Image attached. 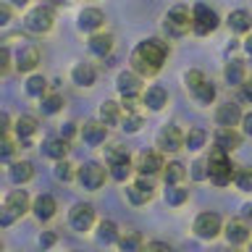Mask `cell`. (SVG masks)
I'll return each mask as SVG.
<instances>
[{
    "mask_svg": "<svg viewBox=\"0 0 252 252\" xmlns=\"http://www.w3.org/2000/svg\"><path fill=\"white\" fill-rule=\"evenodd\" d=\"M208 165H210V181H213L216 187L231 184V179L236 176V171H234V165H231V158H228V153H223V150H218V147L210 150Z\"/></svg>",
    "mask_w": 252,
    "mask_h": 252,
    "instance_id": "1",
    "label": "cell"
},
{
    "mask_svg": "<svg viewBox=\"0 0 252 252\" xmlns=\"http://www.w3.org/2000/svg\"><path fill=\"white\" fill-rule=\"evenodd\" d=\"M27 210H29V194L24 192V189H13V192L5 197L3 213H0V226L8 228L16 218H21Z\"/></svg>",
    "mask_w": 252,
    "mask_h": 252,
    "instance_id": "2",
    "label": "cell"
},
{
    "mask_svg": "<svg viewBox=\"0 0 252 252\" xmlns=\"http://www.w3.org/2000/svg\"><path fill=\"white\" fill-rule=\"evenodd\" d=\"M134 55H139L145 63H150L153 68H160L163 66V61L168 58V45L163 42V39H142V42L134 47Z\"/></svg>",
    "mask_w": 252,
    "mask_h": 252,
    "instance_id": "3",
    "label": "cell"
},
{
    "mask_svg": "<svg viewBox=\"0 0 252 252\" xmlns=\"http://www.w3.org/2000/svg\"><path fill=\"white\" fill-rule=\"evenodd\" d=\"M218 13H216V8H210L208 3H197L192 8V32L194 34H210V32H216L218 29Z\"/></svg>",
    "mask_w": 252,
    "mask_h": 252,
    "instance_id": "4",
    "label": "cell"
},
{
    "mask_svg": "<svg viewBox=\"0 0 252 252\" xmlns=\"http://www.w3.org/2000/svg\"><path fill=\"white\" fill-rule=\"evenodd\" d=\"M53 21H55V13H53V8H47V5H37L24 16V27H27V32H32V34H47V32L53 29Z\"/></svg>",
    "mask_w": 252,
    "mask_h": 252,
    "instance_id": "5",
    "label": "cell"
},
{
    "mask_svg": "<svg viewBox=\"0 0 252 252\" xmlns=\"http://www.w3.org/2000/svg\"><path fill=\"white\" fill-rule=\"evenodd\" d=\"M165 32H168L171 37H184L189 29H192V13H189L187 5H176L171 8L168 16H165Z\"/></svg>",
    "mask_w": 252,
    "mask_h": 252,
    "instance_id": "6",
    "label": "cell"
},
{
    "mask_svg": "<svg viewBox=\"0 0 252 252\" xmlns=\"http://www.w3.org/2000/svg\"><path fill=\"white\" fill-rule=\"evenodd\" d=\"M105 168H102L100 163H84L82 168L76 171V179L79 184H82L84 189H90V192H97V189L105 184Z\"/></svg>",
    "mask_w": 252,
    "mask_h": 252,
    "instance_id": "7",
    "label": "cell"
},
{
    "mask_svg": "<svg viewBox=\"0 0 252 252\" xmlns=\"http://www.w3.org/2000/svg\"><path fill=\"white\" fill-rule=\"evenodd\" d=\"M223 231V220H220L218 213H200L194 220V234L200 239H216V236Z\"/></svg>",
    "mask_w": 252,
    "mask_h": 252,
    "instance_id": "8",
    "label": "cell"
},
{
    "mask_svg": "<svg viewBox=\"0 0 252 252\" xmlns=\"http://www.w3.org/2000/svg\"><path fill=\"white\" fill-rule=\"evenodd\" d=\"M94 223V208L87 202H79L68 210V226L74 231H90V226Z\"/></svg>",
    "mask_w": 252,
    "mask_h": 252,
    "instance_id": "9",
    "label": "cell"
},
{
    "mask_svg": "<svg viewBox=\"0 0 252 252\" xmlns=\"http://www.w3.org/2000/svg\"><path fill=\"white\" fill-rule=\"evenodd\" d=\"M153 194H155V184L147 176H139L134 184L126 187V197H129L131 205H147L153 200Z\"/></svg>",
    "mask_w": 252,
    "mask_h": 252,
    "instance_id": "10",
    "label": "cell"
},
{
    "mask_svg": "<svg viewBox=\"0 0 252 252\" xmlns=\"http://www.w3.org/2000/svg\"><path fill=\"white\" fill-rule=\"evenodd\" d=\"M116 87L121 92V97H139L142 94V76L134 71H121L116 79Z\"/></svg>",
    "mask_w": 252,
    "mask_h": 252,
    "instance_id": "11",
    "label": "cell"
},
{
    "mask_svg": "<svg viewBox=\"0 0 252 252\" xmlns=\"http://www.w3.org/2000/svg\"><path fill=\"white\" fill-rule=\"evenodd\" d=\"M242 118H244V113H242V108L236 105V102H223V105L216 110V124L220 126V129H234Z\"/></svg>",
    "mask_w": 252,
    "mask_h": 252,
    "instance_id": "12",
    "label": "cell"
},
{
    "mask_svg": "<svg viewBox=\"0 0 252 252\" xmlns=\"http://www.w3.org/2000/svg\"><path fill=\"white\" fill-rule=\"evenodd\" d=\"M158 147L163 153H179L184 147V134H181L176 126H165V129L158 134Z\"/></svg>",
    "mask_w": 252,
    "mask_h": 252,
    "instance_id": "13",
    "label": "cell"
},
{
    "mask_svg": "<svg viewBox=\"0 0 252 252\" xmlns=\"http://www.w3.org/2000/svg\"><path fill=\"white\" fill-rule=\"evenodd\" d=\"M223 234H226V239H228V244H231V247H239V244L250 242V226L244 223L242 218L228 220L226 228H223Z\"/></svg>",
    "mask_w": 252,
    "mask_h": 252,
    "instance_id": "14",
    "label": "cell"
},
{
    "mask_svg": "<svg viewBox=\"0 0 252 252\" xmlns=\"http://www.w3.org/2000/svg\"><path fill=\"white\" fill-rule=\"evenodd\" d=\"M82 139H84L90 147L102 145V142L108 139V126L102 124V121H87V124L82 126Z\"/></svg>",
    "mask_w": 252,
    "mask_h": 252,
    "instance_id": "15",
    "label": "cell"
},
{
    "mask_svg": "<svg viewBox=\"0 0 252 252\" xmlns=\"http://www.w3.org/2000/svg\"><path fill=\"white\" fill-rule=\"evenodd\" d=\"M102 24H105V13H102L100 8H84V11L79 13V29L82 32L97 34V29H102Z\"/></svg>",
    "mask_w": 252,
    "mask_h": 252,
    "instance_id": "16",
    "label": "cell"
},
{
    "mask_svg": "<svg viewBox=\"0 0 252 252\" xmlns=\"http://www.w3.org/2000/svg\"><path fill=\"white\" fill-rule=\"evenodd\" d=\"M37 63H39V47H37V45L21 47L19 55H16V71H21V74H29V71H34Z\"/></svg>",
    "mask_w": 252,
    "mask_h": 252,
    "instance_id": "17",
    "label": "cell"
},
{
    "mask_svg": "<svg viewBox=\"0 0 252 252\" xmlns=\"http://www.w3.org/2000/svg\"><path fill=\"white\" fill-rule=\"evenodd\" d=\"M32 213H34V218L37 220H50L55 213H58V202H55V197L53 194H39L34 205H32Z\"/></svg>",
    "mask_w": 252,
    "mask_h": 252,
    "instance_id": "18",
    "label": "cell"
},
{
    "mask_svg": "<svg viewBox=\"0 0 252 252\" xmlns=\"http://www.w3.org/2000/svg\"><path fill=\"white\" fill-rule=\"evenodd\" d=\"M160 168H165L160 153H139L137 155V171L142 176H153V173H158Z\"/></svg>",
    "mask_w": 252,
    "mask_h": 252,
    "instance_id": "19",
    "label": "cell"
},
{
    "mask_svg": "<svg viewBox=\"0 0 252 252\" xmlns=\"http://www.w3.org/2000/svg\"><path fill=\"white\" fill-rule=\"evenodd\" d=\"M142 102L150 108V110H163L168 105V92L163 90V87H147L145 92H142Z\"/></svg>",
    "mask_w": 252,
    "mask_h": 252,
    "instance_id": "20",
    "label": "cell"
},
{
    "mask_svg": "<svg viewBox=\"0 0 252 252\" xmlns=\"http://www.w3.org/2000/svg\"><path fill=\"white\" fill-rule=\"evenodd\" d=\"M213 139H216V147L223 153H234L236 147H242V134H236L234 129H218Z\"/></svg>",
    "mask_w": 252,
    "mask_h": 252,
    "instance_id": "21",
    "label": "cell"
},
{
    "mask_svg": "<svg viewBox=\"0 0 252 252\" xmlns=\"http://www.w3.org/2000/svg\"><path fill=\"white\" fill-rule=\"evenodd\" d=\"M94 79H97V71H94V66H90V63H76V66L71 68V82L76 87H92Z\"/></svg>",
    "mask_w": 252,
    "mask_h": 252,
    "instance_id": "22",
    "label": "cell"
},
{
    "mask_svg": "<svg viewBox=\"0 0 252 252\" xmlns=\"http://www.w3.org/2000/svg\"><path fill=\"white\" fill-rule=\"evenodd\" d=\"M16 137H19V145L24 147H29L32 145V137H34V131H37V121L32 116H21L19 121H16Z\"/></svg>",
    "mask_w": 252,
    "mask_h": 252,
    "instance_id": "23",
    "label": "cell"
},
{
    "mask_svg": "<svg viewBox=\"0 0 252 252\" xmlns=\"http://www.w3.org/2000/svg\"><path fill=\"white\" fill-rule=\"evenodd\" d=\"M226 24H228V29H231V32H236V34L252 32V16H250V11H244V8L228 13V21Z\"/></svg>",
    "mask_w": 252,
    "mask_h": 252,
    "instance_id": "24",
    "label": "cell"
},
{
    "mask_svg": "<svg viewBox=\"0 0 252 252\" xmlns=\"http://www.w3.org/2000/svg\"><path fill=\"white\" fill-rule=\"evenodd\" d=\"M8 176H11L13 184H27V181L34 176V165L29 160H16V163H11V168H8Z\"/></svg>",
    "mask_w": 252,
    "mask_h": 252,
    "instance_id": "25",
    "label": "cell"
},
{
    "mask_svg": "<svg viewBox=\"0 0 252 252\" xmlns=\"http://www.w3.org/2000/svg\"><path fill=\"white\" fill-rule=\"evenodd\" d=\"M110 50H113V34H102V32H97V34L90 37V53H94L97 58H105Z\"/></svg>",
    "mask_w": 252,
    "mask_h": 252,
    "instance_id": "26",
    "label": "cell"
},
{
    "mask_svg": "<svg viewBox=\"0 0 252 252\" xmlns=\"http://www.w3.org/2000/svg\"><path fill=\"white\" fill-rule=\"evenodd\" d=\"M42 153L47 155V158H53L55 163L58 160H66V155H68V142L66 139H47L45 145H42Z\"/></svg>",
    "mask_w": 252,
    "mask_h": 252,
    "instance_id": "27",
    "label": "cell"
},
{
    "mask_svg": "<svg viewBox=\"0 0 252 252\" xmlns=\"http://www.w3.org/2000/svg\"><path fill=\"white\" fill-rule=\"evenodd\" d=\"M121 239V231H118V226L113 220H100L97 226V242L100 244H118Z\"/></svg>",
    "mask_w": 252,
    "mask_h": 252,
    "instance_id": "28",
    "label": "cell"
},
{
    "mask_svg": "<svg viewBox=\"0 0 252 252\" xmlns=\"http://www.w3.org/2000/svg\"><path fill=\"white\" fill-rule=\"evenodd\" d=\"M223 76H226L228 84L242 87L244 82H247V76H244V63L242 61H228L226 68H223Z\"/></svg>",
    "mask_w": 252,
    "mask_h": 252,
    "instance_id": "29",
    "label": "cell"
},
{
    "mask_svg": "<svg viewBox=\"0 0 252 252\" xmlns=\"http://www.w3.org/2000/svg\"><path fill=\"white\" fill-rule=\"evenodd\" d=\"M100 118H102V124H105V126H116L118 118H121V105L113 102V100H105L100 105Z\"/></svg>",
    "mask_w": 252,
    "mask_h": 252,
    "instance_id": "30",
    "label": "cell"
},
{
    "mask_svg": "<svg viewBox=\"0 0 252 252\" xmlns=\"http://www.w3.org/2000/svg\"><path fill=\"white\" fill-rule=\"evenodd\" d=\"M163 197H165V205H171V208H179V205H184V202L189 200V189H184L181 184H176V187H165Z\"/></svg>",
    "mask_w": 252,
    "mask_h": 252,
    "instance_id": "31",
    "label": "cell"
},
{
    "mask_svg": "<svg viewBox=\"0 0 252 252\" xmlns=\"http://www.w3.org/2000/svg\"><path fill=\"white\" fill-rule=\"evenodd\" d=\"M184 176H187V168H184L181 163H168V165H165V171H163L165 187H176V184H181V181H184Z\"/></svg>",
    "mask_w": 252,
    "mask_h": 252,
    "instance_id": "32",
    "label": "cell"
},
{
    "mask_svg": "<svg viewBox=\"0 0 252 252\" xmlns=\"http://www.w3.org/2000/svg\"><path fill=\"white\" fill-rule=\"evenodd\" d=\"M205 139H208V131L200 129V126H194V129H189L184 134V147L187 150H200V147H205Z\"/></svg>",
    "mask_w": 252,
    "mask_h": 252,
    "instance_id": "33",
    "label": "cell"
},
{
    "mask_svg": "<svg viewBox=\"0 0 252 252\" xmlns=\"http://www.w3.org/2000/svg\"><path fill=\"white\" fill-rule=\"evenodd\" d=\"M118 247H121V252H142V236L137 231H126L118 239Z\"/></svg>",
    "mask_w": 252,
    "mask_h": 252,
    "instance_id": "34",
    "label": "cell"
},
{
    "mask_svg": "<svg viewBox=\"0 0 252 252\" xmlns=\"http://www.w3.org/2000/svg\"><path fill=\"white\" fill-rule=\"evenodd\" d=\"M63 108V97L61 94H45L42 100H39V110H42V116H55L58 110Z\"/></svg>",
    "mask_w": 252,
    "mask_h": 252,
    "instance_id": "35",
    "label": "cell"
},
{
    "mask_svg": "<svg viewBox=\"0 0 252 252\" xmlns=\"http://www.w3.org/2000/svg\"><path fill=\"white\" fill-rule=\"evenodd\" d=\"M27 94L29 97H39L42 100L45 94H47V79L45 76H29V82H27Z\"/></svg>",
    "mask_w": 252,
    "mask_h": 252,
    "instance_id": "36",
    "label": "cell"
},
{
    "mask_svg": "<svg viewBox=\"0 0 252 252\" xmlns=\"http://www.w3.org/2000/svg\"><path fill=\"white\" fill-rule=\"evenodd\" d=\"M105 160H108V165H116V163H129L131 158H129V150L124 145H110L105 150Z\"/></svg>",
    "mask_w": 252,
    "mask_h": 252,
    "instance_id": "37",
    "label": "cell"
},
{
    "mask_svg": "<svg viewBox=\"0 0 252 252\" xmlns=\"http://www.w3.org/2000/svg\"><path fill=\"white\" fill-rule=\"evenodd\" d=\"M234 184L239 192H252V168L247 165V168H239L234 176Z\"/></svg>",
    "mask_w": 252,
    "mask_h": 252,
    "instance_id": "38",
    "label": "cell"
},
{
    "mask_svg": "<svg viewBox=\"0 0 252 252\" xmlns=\"http://www.w3.org/2000/svg\"><path fill=\"white\" fill-rule=\"evenodd\" d=\"M192 94H194V100L200 102V105H210V102L216 100V87H213L210 82H205L200 90H194Z\"/></svg>",
    "mask_w": 252,
    "mask_h": 252,
    "instance_id": "39",
    "label": "cell"
},
{
    "mask_svg": "<svg viewBox=\"0 0 252 252\" xmlns=\"http://www.w3.org/2000/svg\"><path fill=\"white\" fill-rule=\"evenodd\" d=\"M131 171H134L131 168V160L129 163H116V165H110V179L118 181V184H124V181L131 176Z\"/></svg>",
    "mask_w": 252,
    "mask_h": 252,
    "instance_id": "40",
    "label": "cell"
},
{
    "mask_svg": "<svg viewBox=\"0 0 252 252\" xmlns=\"http://www.w3.org/2000/svg\"><path fill=\"white\" fill-rule=\"evenodd\" d=\"M131 71H134V74H139V76H155L158 74V68H153L150 63H145L139 55H134V53H131Z\"/></svg>",
    "mask_w": 252,
    "mask_h": 252,
    "instance_id": "41",
    "label": "cell"
},
{
    "mask_svg": "<svg viewBox=\"0 0 252 252\" xmlns=\"http://www.w3.org/2000/svg\"><path fill=\"white\" fill-rule=\"evenodd\" d=\"M53 176L58 181H71V179H74V165L66 163V160H58V163H55V168H53Z\"/></svg>",
    "mask_w": 252,
    "mask_h": 252,
    "instance_id": "42",
    "label": "cell"
},
{
    "mask_svg": "<svg viewBox=\"0 0 252 252\" xmlns=\"http://www.w3.org/2000/svg\"><path fill=\"white\" fill-rule=\"evenodd\" d=\"M139 126H142V116L139 113H126L124 116V121H121V129L124 131H139Z\"/></svg>",
    "mask_w": 252,
    "mask_h": 252,
    "instance_id": "43",
    "label": "cell"
},
{
    "mask_svg": "<svg viewBox=\"0 0 252 252\" xmlns=\"http://www.w3.org/2000/svg\"><path fill=\"white\" fill-rule=\"evenodd\" d=\"M194 181H202V179H208L210 176V165H208V160H197L194 165H192V173H189Z\"/></svg>",
    "mask_w": 252,
    "mask_h": 252,
    "instance_id": "44",
    "label": "cell"
},
{
    "mask_svg": "<svg viewBox=\"0 0 252 252\" xmlns=\"http://www.w3.org/2000/svg\"><path fill=\"white\" fill-rule=\"evenodd\" d=\"M205 82H208V79H205L202 71H189V74H187V87H189V92L200 90V87H202Z\"/></svg>",
    "mask_w": 252,
    "mask_h": 252,
    "instance_id": "45",
    "label": "cell"
},
{
    "mask_svg": "<svg viewBox=\"0 0 252 252\" xmlns=\"http://www.w3.org/2000/svg\"><path fill=\"white\" fill-rule=\"evenodd\" d=\"M13 142H11V137H8V134H3V142H0V158H3V160L8 163L11 160V155H13Z\"/></svg>",
    "mask_w": 252,
    "mask_h": 252,
    "instance_id": "46",
    "label": "cell"
},
{
    "mask_svg": "<svg viewBox=\"0 0 252 252\" xmlns=\"http://www.w3.org/2000/svg\"><path fill=\"white\" fill-rule=\"evenodd\" d=\"M8 68H11V50H8V45H3L0 47V71L5 74Z\"/></svg>",
    "mask_w": 252,
    "mask_h": 252,
    "instance_id": "47",
    "label": "cell"
},
{
    "mask_svg": "<svg viewBox=\"0 0 252 252\" xmlns=\"http://www.w3.org/2000/svg\"><path fill=\"white\" fill-rule=\"evenodd\" d=\"M142 252H173L165 242H150L147 247H142Z\"/></svg>",
    "mask_w": 252,
    "mask_h": 252,
    "instance_id": "48",
    "label": "cell"
},
{
    "mask_svg": "<svg viewBox=\"0 0 252 252\" xmlns=\"http://www.w3.org/2000/svg\"><path fill=\"white\" fill-rule=\"evenodd\" d=\"M55 244V234L53 231H42V236H39V247L42 250H50Z\"/></svg>",
    "mask_w": 252,
    "mask_h": 252,
    "instance_id": "49",
    "label": "cell"
},
{
    "mask_svg": "<svg viewBox=\"0 0 252 252\" xmlns=\"http://www.w3.org/2000/svg\"><path fill=\"white\" fill-rule=\"evenodd\" d=\"M74 134H76V126H74V124H63V126H61V139L68 142Z\"/></svg>",
    "mask_w": 252,
    "mask_h": 252,
    "instance_id": "50",
    "label": "cell"
},
{
    "mask_svg": "<svg viewBox=\"0 0 252 252\" xmlns=\"http://www.w3.org/2000/svg\"><path fill=\"white\" fill-rule=\"evenodd\" d=\"M11 21V3H3L0 5V24H8Z\"/></svg>",
    "mask_w": 252,
    "mask_h": 252,
    "instance_id": "51",
    "label": "cell"
},
{
    "mask_svg": "<svg viewBox=\"0 0 252 252\" xmlns=\"http://www.w3.org/2000/svg\"><path fill=\"white\" fill-rule=\"evenodd\" d=\"M242 97L247 102H252V79H247V82L242 84Z\"/></svg>",
    "mask_w": 252,
    "mask_h": 252,
    "instance_id": "52",
    "label": "cell"
},
{
    "mask_svg": "<svg viewBox=\"0 0 252 252\" xmlns=\"http://www.w3.org/2000/svg\"><path fill=\"white\" fill-rule=\"evenodd\" d=\"M242 126H244V134H247V137H252V113H244Z\"/></svg>",
    "mask_w": 252,
    "mask_h": 252,
    "instance_id": "53",
    "label": "cell"
},
{
    "mask_svg": "<svg viewBox=\"0 0 252 252\" xmlns=\"http://www.w3.org/2000/svg\"><path fill=\"white\" fill-rule=\"evenodd\" d=\"M0 121H3V134H8V131H11V118H8V113L0 116Z\"/></svg>",
    "mask_w": 252,
    "mask_h": 252,
    "instance_id": "54",
    "label": "cell"
},
{
    "mask_svg": "<svg viewBox=\"0 0 252 252\" xmlns=\"http://www.w3.org/2000/svg\"><path fill=\"white\" fill-rule=\"evenodd\" d=\"M244 50H247V53L252 55V34H250L247 39H244Z\"/></svg>",
    "mask_w": 252,
    "mask_h": 252,
    "instance_id": "55",
    "label": "cell"
},
{
    "mask_svg": "<svg viewBox=\"0 0 252 252\" xmlns=\"http://www.w3.org/2000/svg\"><path fill=\"white\" fill-rule=\"evenodd\" d=\"M8 3H11V5H19V8H21V5H27L29 0H8Z\"/></svg>",
    "mask_w": 252,
    "mask_h": 252,
    "instance_id": "56",
    "label": "cell"
},
{
    "mask_svg": "<svg viewBox=\"0 0 252 252\" xmlns=\"http://www.w3.org/2000/svg\"><path fill=\"white\" fill-rule=\"evenodd\" d=\"M244 216L252 218V202H250V205H244Z\"/></svg>",
    "mask_w": 252,
    "mask_h": 252,
    "instance_id": "57",
    "label": "cell"
},
{
    "mask_svg": "<svg viewBox=\"0 0 252 252\" xmlns=\"http://www.w3.org/2000/svg\"><path fill=\"white\" fill-rule=\"evenodd\" d=\"M226 252H239V250H226Z\"/></svg>",
    "mask_w": 252,
    "mask_h": 252,
    "instance_id": "58",
    "label": "cell"
},
{
    "mask_svg": "<svg viewBox=\"0 0 252 252\" xmlns=\"http://www.w3.org/2000/svg\"><path fill=\"white\" fill-rule=\"evenodd\" d=\"M250 252H252V242H250Z\"/></svg>",
    "mask_w": 252,
    "mask_h": 252,
    "instance_id": "59",
    "label": "cell"
}]
</instances>
